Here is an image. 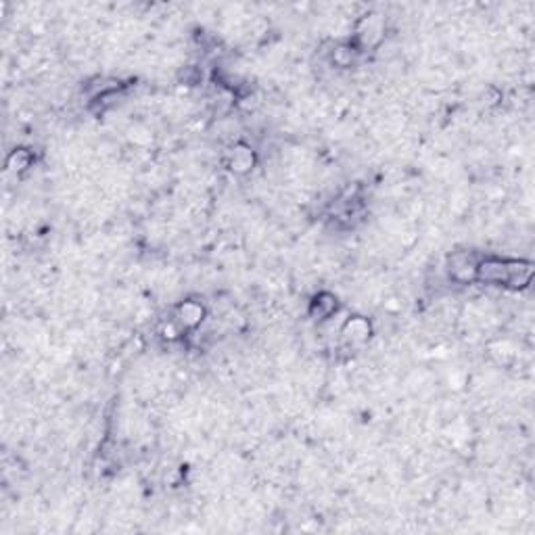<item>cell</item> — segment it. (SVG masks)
<instances>
[{
  "label": "cell",
  "mask_w": 535,
  "mask_h": 535,
  "mask_svg": "<svg viewBox=\"0 0 535 535\" xmlns=\"http://www.w3.org/2000/svg\"><path fill=\"white\" fill-rule=\"evenodd\" d=\"M205 306L199 303V301H182L178 308H176V318L180 322V326H184L186 330H195L201 326V322L205 320Z\"/></svg>",
  "instance_id": "1"
},
{
  "label": "cell",
  "mask_w": 535,
  "mask_h": 535,
  "mask_svg": "<svg viewBox=\"0 0 535 535\" xmlns=\"http://www.w3.org/2000/svg\"><path fill=\"white\" fill-rule=\"evenodd\" d=\"M371 332H373L371 322L366 320V318H362V316L349 318V320L343 324V328H341V335H343V339L347 343H364V341H368Z\"/></svg>",
  "instance_id": "2"
},
{
  "label": "cell",
  "mask_w": 535,
  "mask_h": 535,
  "mask_svg": "<svg viewBox=\"0 0 535 535\" xmlns=\"http://www.w3.org/2000/svg\"><path fill=\"white\" fill-rule=\"evenodd\" d=\"M337 310H339L337 297H335L332 293H326V291L318 293V295L314 297V301L310 303V314H312V318H316V320H328V318H332V316L337 314Z\"/></svg>",
  "instance_id": "3"
},
{
  "label": "cell",
  "mask_w": 535,
  "mask_h": 535,
  "mask_svg": "<svg viewBox=\"0 0 535 535\" xmlns=\"http://www.w3.org/2000/svg\"><path fill=\"white\" fill-rule=\"evenodd\" d=\"M256 165V153L247 145H236L230 155V169L236 174H247Z\"/></svg>",
  "instance_id": "4"
},
{
  "label": "cell",
  "mask_w": 535,
  "mask_h": 535,
  "mask_svg": "<svg viewBox=\"0 0 535 535\" xmlns=\"http://www.w3.org/2000/svg\"><path fill=\"white\" fill-rule=\"evenodd\" d=\"M358 53H360V51H358L351 42H349V44H339V47H335V51H332V63H335L337 67H351Z\"/></svg>",
  "instance_id": "5"
},
{
  "label": "cell",
  "mask_w": 535,
  "mask_h": 535,
  "mask_svg": "<svg viewBox=\"0 0 535 535\" xmlns=\"http://www.w3.org/2000/svg\"><path fill=\"white\" fill-rule=\"evenodd\" d=\"M32 153L30 151H25V149H15L11 155H8V160H6V167L8 169H13V172H23V169H28L30 165H32Z\"/></svg>",
  "instance_id": "6"
}]
</instances>
